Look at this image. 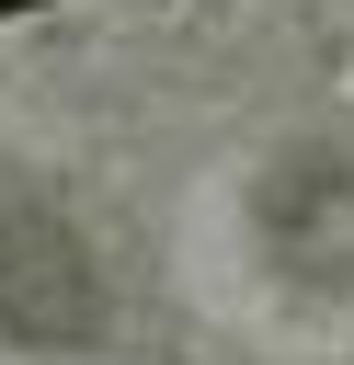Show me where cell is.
<instances>
[{"mask_svg": "<svg viewBox=\"0 0 354 365\" xmlns=\"http://www.w3.org/2000/svg\"><path fill=\"white\" fill-rule=\"evenodd\" d=\"M91 319H103V285H91L80 228L46 194L0 182V331H23V342H91Z\"/></svg>", "mask_w": 354, "mask_h": 365, "instance_id": "cell-1", "label": "cell"}, {"mask_svg": "<svg viewBox=\"0 0 354 365\" xmlns=\"http://www.w3.org/2000/svg\"><path fill=\"white\" fill-rule=\"evenodd\" d=\"M11 11H46V0H0V23H11Z\"/></svg>", "mask_w": 354, "mask_h": 365, "instance_id": "cell-2", "label": "cell"}]
</instances>
